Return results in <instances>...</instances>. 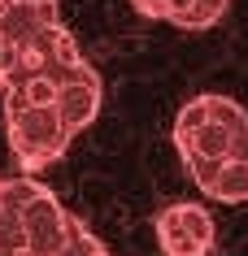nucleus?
<instances>
[{"instance_id":"nucleus-5","label":"nucleus","mask_w":248,"mask_h":256,"mask_svg":"<svg viewBox=\"0 0 248 256\" xmlns=\"http://www.w3.org/2000/svg\"><path fill=\"white\" fill-rule=\"evenodd\" d=\"M187 174L196 178V187L205 191L209 200H222V204H244L248 200V161H235V156L196 161V165H187Z\"/></svg>"},{"instance_id":"nucleus-4","label":"nucleus","mask_w":248,"mask_h":256,"mask_svg":"<svg viewBox=\"0 0 248 256\" xmlns=\"http://www.w3.org/2000/svg\"><path fill=\"white\" fill-rule=\"evenodd\" d=\"M157 243L165 256H209L213 217L200 204H165L157 213Z\"/></svg>"},{"instance_id":"nucleus-9","label":"nucleus","mask_w":248,"mask_h":256,"mask_svg":"<svg viewBox=\"0 0 248 256\" xmlns=\"http://www.w3.org/2000/svg\"><path fill=\"white\" fill-rule=\"evenodd\" d=\"M205 104H209V118L218 122V126H226L231 135L248 130V113H244V104H235L231 96H213V92H209V96H205Z\"/></svg>"},{"instance_id":"nucleus-7","label":"nucleus","mask_w":248,"mask_h":256,"mask_svg":"<svg viewBox=\"0 0 248 256\" xmlns=\"http://www.w3.org/2000/svg\"><path fill=\"white\" fill-rule=\"evenodd\" d=\"M231 130L218 126V122L209 118L200 126H174V148H179L183 165H196V161H222V156H231Z\"/></svg>"},{"instance_id":"nucleus-11","label":"nucleus","mask_w":248,"mask_h":256,"mask_svg":"<svg viewBox=\"0 0 248 256\" xmlns=\"http://www.w3.org/2000/svg\"><path fill=\"white\" fill-rule=\"evenodd\" d=\"M0 256H35L31 248H0Z\"/></svg>"},{"instance_id":"nucleus-1","label":"nucleus","mask_w":248,"mask_h":256,"mask_svg":"<svg viewBox=\"0 0 248 256\" xmlns=\"http://www.w3.org/2000/svg\"><path fill=\"white\" fill-rule=\"evenodd\" d=\"M5 130H9V152L18 156V165L27 174L53 165L57 156H66L70 135H74L66 122H61L57 104H35L18 87L5 92Z\"/></svg>"},{"instance_id":"nucleus-6","label":"nucleus","mask_w":248,"mask_h":256,"mask_svg":"<svg viewBox=\"0 0 248 256\" xmlns=\"http://www.w3.org/2000/svg\"><path fill=\"white\" fill-rule=\"evenodd\" d=\"M57 113H61V122L74 135L96 122V113H100V74L96 70H87V74H79V78L57 87Z\"/></svg>"},{"instance_id":"nucleus-12","label":"nucleus","mask_w":248,"mask_h":256,"mask_svg":"<svg viewBox=\"0 0 248 256\" xmlns=\"http://www.w3.org/2000/svg\"><path fill=\"white\" fill-rule=\"evenodd\" d=\"M92 256H109V252H105V248H96V252H92Z\"/></svg>"},{"instance_id":"nucleus-10","label":"nucleus","mask_w":248,"mask_h":256,"mask_svg":"<svg viewBox=\"0 0 248 256\" xmlns=\"http://www.w3.org/2000/svg\"><path fill=\"white\" fill-rule=\"evenodd\" d=\"M131 4H135V14H144V18H157V22L165 18V0H131Z\"/></svg>"},{"instance_id":"nucleus-3","label":"nucleus","mask_w":248,"mask_h":256,"mask_svg":"<svg viewBox=\"0 0 248 256\" xmlns=\"http://www.w3.org/2000/svg\"><path fill=\"white\" fill-rule=\"evenodd\" d=\"M61 26L57 0H0V61L35 48Z\"/></svg>"},{"instance_id":"nucleus-8","label":"nucleus","mask_w":248,"mask_h":256,"mask_svg":"<svg viewBox=\"0 0 248 256\" xmlns=\"http://www.w3.org/2000/svg\"><path fill=\"white\" fill-rule=\"evenodd\" d=\"M231 0H165V22H174L179 30H209L226 14Z\"/></svg>"},{"instance_id":"nucleus-2","label":"nucleus","mask_w":248,"mask_h":256,"mask_svg":"<svg viewBox=\"0 0 248 256\" xmlns=\"http://www.w3.org/2000/svg\"><path fill=\"white\" fill-rule=\"evenodd\" d=\"M0 204L18 213L22 234H27V248L35 256H57L61 248H66L70 226H74V213H66V204L57 200L44 182H35L31 174L5 178V187H0Z\"/></svg>"}]
</instances>
